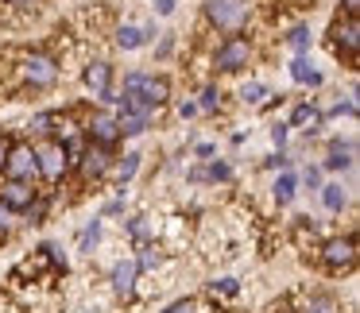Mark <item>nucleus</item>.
I'll return each mask as SVG.
<instances>
[{"label":"nucleus","mask_w":360,"mask_h":313,"mask_svg":"<svg viewBox=\"0 0 360 313\" xmlns=\"http://www.w3.org/2000/svg\"><path fill=\"white\" fill-rule=\"evenodd\" d=\"M287 132H290L287 124H275L271 128V140H275V147H279V151H283V143H287Z\"/></svg>","instance_id":"35"},{"label":"nucleus","mask_w":360,"mask_h":313,"mask_svg":"<svg viewBox=\"0 0 360 313\" xmlns=\"http://www.w3.org/2000/svg\"><path fill=\"white\" fill-rule=\"evenodd\" d=\"M248 62H252V43L244 39V35H229V39L213 51V66H217L221 74H236Z\"/></svg>","instance_id":"6"},{"label":"nucleus","mask_w":360,"mask_h":313,"mask_svg":"<svg viewBox=\"0 0 360 313\" xmlns=\"http://www.w3.org/2000/svg\"><path fill=\"white\" fill-rule=\"evenodd\" d=\"M82 128H86L89 143H94V147H105V151H109L112 143L120 140V132H117V116H112V112H94V116H89Z\"/></svg>","instance_id":"9"},{"label":"nucleus","mask_w":360,"mask_h":313,"mask_svg":"<svg viewBox=\"0 0 360 313\" xmlns=\"http://www.w3.org/2000/svg\"><path fill=\"white\" fill-rule=\"evenodd\" d=\"M267 166H271V171H287V155H283V151H279V155H271V159H267Z\"/></svg>","instance_id":"38"},{"label":"nucleus","mask_w":360,"mask_h":313,"mask_svg":"<svg viewBox=\"0 0 360 313\" xmlns=\"http://www.w3.org/2000/svg\"><path fill=\"white\" fill-rule=\"evenodd\" d=\"M287 47L295 51V55H306V51H310V27H290V35H287Z\"/></svg>","instance_id":"22"},{"label":"nucleus","mask_w":360,"mask_h":313,"mask_svg":"<svg viewBox=\"0 0 360 313\" xmlns=\"http://www.w3.org/2000/svg\"><path fill=\"white\" fill-rule=\"evenodd\" d=\"M174 4H179V0H155V12H159V16H171Z\"/></svg>","instance_id":"36"},{"label":"nucleus","mask_w":360,"mask_h":313,"mask_svg":"<svg viewBox=\"0 0 360 313\" xmlns=\"http://www.w3.org/2000/svg\"><path fill=\"white\" fill-rule=\"evenodd\" d=\"M202 174H205V182H229V178H233V166H229V163H210Z\"/></svg>","instance_id":"27"},{"label":"nucleus","mask_w":360,"mask_h":313,"mask_svg":"<svg viewBox=\"0 0 360 313\" xmlns=\"http://www.w3.org/2000/svg\"><path fill=\"white\" fill-rule=\"evenodd\" d=\"M171 51H174V43H171V39H163V43H159V47H155V55H159V58H167V55H171Z\"/></svg>","instance_id":"40"},{"label":"nucleus","mask_w":360,"mask_h":313,"mask_svg":"<svg viewBox=\"0 0 360 313\" xmlns=\"http://www.w3.org/2000/svg\"><path fill=\"white\" fill-rule=\"evenodd\" d=\"M128 236H132V240H148V217L128 220Z\"/></svg>","instance_id":"30"},{"label":"nucleus","mask_w":360,"mask_h":313,"mask_svg":"<svg viewBox=\"0 0 360 313\" xmlns=\"http://www.w3.org/2000/svg\"><path fill=\"white\" fill-rule=\"evenodd\" d=\"M97 240H101V220H89L86 232H82V240H78V251H94Z\"/></svg>","instance_id":"25"},{"label":"nucleus","mask_w":360,"mask_h":313,"mask_svg":"<svg viewBox=\"0 0 360 313\" xmlns=\"http://www.w3.org/2000/svg\"><path fill=\"white\" fill-rule=\"evenodd\" d=\"M302 182H306L310 189H321V166H310V171L302 174Z\"/></svg>","instance_id":"33"},{"label":"nucleus","mask_w":360,"mask_h":313,"mask_svg":"<svg viewBox=\"0 0 360 313\" xmlns=\"http://www.w3.org/2000/svg\"><path fill=\"white\" fill-rule=\"evenodd\" d=\"M290 78H295V81H302V86H314V89L321 86V74L314 70V66L306 62L302 55H295V62H290Z\"/></svg>","instance_id":"20"},{"label":"nucleus","mask_w":360,"mask_h":313,"mask_svg":"<svg viewBox=\"0 0 360 313\" xmlns=\"http://www.w3.org/2000/svg\"><path fill=\"white\" fill-rule=\"evenodd\" d=\"M321 205H326L329 213H341L345 205H349V194H345L341 182H329V186H321Z\"/></svg>","instance_id":"19"},{"label":"nucleus","mask_w":360,"mask_h":313,"mask_svg":"<svg viewBox=\"0 0 360 313\" xmlns=\"http://www.w3.org/2000/svg\"><path fill=\"white\" fill-rule=\"evenodd\" d=\"M82 81H86V89H94V97H105L112 89V66L109 62H89L86 70H82Z\"/></svg>","instance_id":"11"},{"label":"nucleus","mask_w":360,"mask_h":313,"mask_svg":"<svg viewBox=\"0 0 360 313\" xmlns=\"http://www.w3.org/2000/svg\"><path fill=\"white\" fill-rule=\"evenodd\" d=\"M4 178L12 182H35L39 178V166H35V151L32 143H12L8 147V159H4Z\"/></svg>","instance_id":"7"},{"label":"nucleus","mask_w":360,"mask_h":313,"mask_svg":"<svg viewBox=\"0 0 360 313\" xmlns=\"http://www.w3.org/2000/svg\"><path fill=\"white\" fill-rule=\"evenodd\" d=\"M16 70L27 89H51L58 81V58H51L47 51H32V55L20 58Z\"/></svg>","instance_id":"2"},{"label":"nucleus","mask_w":360,"mask_h":313,"mask_svg":"<svg viewBox=\"0 0 360 313\" xmlns=\"http://www.w3.org/2000/svg\"><path fill=\"white\" fill-rule=\"evenodd\" d=\"M148 120H151V116H143V112H120V116H117V132H120V140H124V135H140V132H148Z\"/></svg>","instance_id":"18"},{"label":"nucleus","mask_w":360,"mask_h":313,"mask_svg":"<svg viewBox=\"0 0 360 313\" xmlns=\"http://www.w3.org/2000/svg\"><path fill=\"white\" fill-rule=\"evenodd\" d=\"M352 155H356V143L352 140H333L329 143V155H326V171H349Z\"/></svg>","instance_id":"12"},{"label":"nucleus","mask_w":360,"mask_h":313,"mask_svg":"<svg viewBox=\"0 0 360 313\" xmlns=\"http://www.w3.org/2000/svg\"><path fill=\"white\" fill-rule=\"evenodd\" d=\"M8 4H12V8H20V12H32V16H35L43 0H8Z\"/></svg>","instance_id":"34"},{"label":"nucleus","mask_w":360,"mask_h":313,"mask_svg":"<svg viewBox=\"0 0 360 313\" xmlns=\"http://www.w3.org/2000/svg\"><path fill=\"white\" fill-rule=\"evenodd\" d=\"M329 47H333V55L356 62V51H360V20H356V16H337L333 24H329Z\"/></svg>","instance_id":"5"},{"label":"nucleus","mask_w":360,"mask_h":313,"mask_svg":"<svg viewBox=\"0 0 360 313\" xmlns=\"http://www.w3.org/2000/svg\"><path fill=\"white\" fill-rule=\"evenodd\" d=\"M198 112H202V109H198V101H190V97H182V101H179V116H182V120L198 116Z\"/></svg>","instance_id":"32"},{"label":"nucleus","mask_w":360,"mask_h":313,"mask_svg":"<svg viewBox=\"0 0 360 313\" xmlns=\"http://www.w3.org/2000/svg\"><path fill=\"white\" fill-rule=\"evenodd\" d=\"M271 194H275V201H279V205H290V201H295V194H298V174L295 171H283L279 178H275Z\"/></svg>","instance_id":"17"},{"label":"nucleus","mask_w":360,"mask_h":313,"mask_svg":"<svg viewBox=\"0 0 360 313\" xmlns=\"http://www.w3.org/2000/svg\"><path fill=\"white\" fill-rule=\"evenodd\" d=\"M39 197V189H35V182H12V178H4L0 182V205L8 213H24L27 205Z\"/></svg>","instance_id":"8"},{"label":"nucleus","mask_w":360,"mask_h":313,"mask_svg":"<svg viewBox=\"0 0 360 313\" xmlns=\"http://www.w3.org/2000/svg\"><path fill=\"white\" fill-rule=\"evenodd\" d=\"M163 313H205V305L198 302V298H179V302H171Z\"/></svg>","instance_id":"26"},{"label":"nucleus","mask_w":360,"mask_h":313,"mask_svg":"<svg viewBox=\"0 0 360 313\" xmlns=\"http://www.w3.org/2000/svg\"><path fill=\"white\" fill-rule=\"evenodd\" d=\"M27 128H32V132H35V135H43V132H51V112H39V116H32V124H27Z\"/></svg>","instance_id":"31"},{"label":"nucleus","mask_w":360,"mask_h":313,"mask_svg":"<svg viewBox=\"0 0 360 313\" xmlns=\"http://www.w3.org/2000/svg\"><path fill=\"white\" fill-rule=\"evenodd\" d=\"M4 220H8V209H4V205H0V225H4Z\"/></svg>","instance_id":"42"},{"label":"nucleus","mask_w":360,"mask_h":313,"mask_svg":"<svg viewBox=\"0 0 360 313\" xmlns=\"http://www.w3.org/2000/svg\"><path fill=\"white\" fill-rule=\"evenodd\" d=\"M109 166H112V159L105 147H89L86 155H82V174H86V178H101V174H109Z\"/></svg>","instance_id":"13"},{"label":"nucleus","mask_w":360,"mask_h":313,"mask_svg":"<svg viewBox=\"0 0 360 313\" xmlns=\"http://www.w3.org/2000/svg\"><path fill=\"white\" fill-rule=\"evenodd\" d=\"M318 251H321V267L329 274H341L356 267V236H329V240H321Z\"/></svg>","instance_id":"4"},{"label":"nucleus","mask_w":360,"mask_h":313,"mask_svg":"<svg viewBox=\"0 0 360 313\" xmlns=\"http://www.w3.org/2000/svg\"><path fill=\"white\" fill-rule=\"evenodd\" d=\"M213 294L236 298V294H240V282H236V279H217V282H213Z\"/></svg>","instance_id":"29"},{"label":"nucleus","mask_w":360,"mask_h":313,"mask_svg":"<svg viewBox=\"0 0 360 313\" xmlns=\"http://www.w3.org/2000/svg\"><path fill=\"white\" fill-rule=\"evenodd\" d=\"M35 166H39V178L47 182H63L66 174H70V155H66V147L58 140H43L35 143Z\"/></svg>","instance_id":"3"},{"label":"nucleus","mask_w":360,"mask_h":313,"mask_svg":"<svg viewBox=\"0 0 360 313\" xmlns=\"http://www.w3.org/2000/svg\"><path fill=\"white\" fill-rule=\"evenodd\" d=\"M318 124H321V112L314 109L310 101H302V105H295V112H290V124H287V128H306V132H318Z\"/></svg>","instance_id":"15"},{"label":"nucleus","mask_w":360,"mask_h":313,"mask_svg":"<svg viewBox=\"0 0 360 313\" xmlns=\"http://www.w3.org/2000/svg\"><path fill=\"white\" fill-rule=\"evenodd\" d=\"M264 97H267V86H264V81H248V86L240 89V101H244V105H264Z\"/></svg>","instance_id":"23"},{"label":"nucleus","mask_w":360,"mask_h":313,"mask_svg":"<svg viewBox=\"0 0 360 313\" xmlns=\"http://www.w3.org/2000/svg\"><path fill=\"white\" fill-rule=\"evenodd\" d=\"M360 12V0H345V16H356Z\"/></svg>","instance_id":"41"},{"label":"nucleus","mask_w":360,"mask_h":313,"mask_svg":"<svg viewBox=\"0 0 360 313\" xmlns=\"http://www.w3.org/2000/svg\"><path fill=\"white\" fill-rule=\"evenodd\" d=\"M109 171H112V178H117V186H124V182H128V178H132V174H136V171H140V155H136V151H132V155H124V159H117V163H112V166H109Z\"/></svg>","instance_id":"21"},{"label":"nucleus","mask_w":360,"mask_h":313,"mask_svg":"<svg viewBox=\"0 0 360 313\" xmlns=\"http://www.w3.org/2000/svg\"><path fill=\"white\" fill-rule=\"evenodd\" d=\"M136 279H140V267H136V259H120V263L109 271V286H112V294H117L120 302L136 298Z\"/></svg>","instance_id":"10"},{"label":"nucleus","mask_w":360,"mask_h":313,"mask_svg":"<svg viewBox=\"0 0 360 313\" xmlns=\"http://www.w3.org/2000/svg\"><path fill=\"white\" fill-rule=\"evenodd\" d=\"M298 313H341V305L329 294H306L302 302H298Z\"/></svg>","instance_id":"16"},{"label":"nucleus","mask_w":360,"mask_h":313,"mask_svg":"<svg viewBox=\"0 0 360 313\" xmlns=\"http://www.w3.org/2000/svg\"><path fill=\"white\" fill-rule=\"evenodd\" d=\"M252 16V4L248 0H205V24L217 27V32L236 35Z\"/></svg>","instance_id":"1"},{"label":"nucleus","mask_w":360,"mask_h":313,"mask_svg":"<svg viewBox=\"0 0 360 313\" xmlns=\"http://www.w3.org/2000/svg\"><path fill=\"white\" fill-rule=\"evenodd\" d=\"M148 39H151V32H148V27H136V24L117 27V47H120V51H140Z\"/></svg>","instance_id":"14"},{"label":"nucleus","mask_w":360,"mask_h":313,"mask_svg":"<svg viewBox=\"0 0 360 313\" xmlns=\"http://www.w3.org/2000/svg\"><path fill=\"white\" fill-rule=\"evenodd\" d=\"M8 147H12V140L4 132H0V171H4V159H8Z\"/></svg>","instance_id":"37"},{"label":"nucleus","mask_w":360,"mask_h":313,"mask_svg":"<svg viewBox=\"0 0 360 313\" xmlns=\"http://www.w3.org/2000/svg\"><path fill=\"white\" fill-rule=\"evenodd\" d=\"M159 263H163V255L155 251V244H148V248H143V255L136 259V267H140V271H155Z\"/></svg>","instance_id":"28"},{"label":"nucleus","mask_w":360,"mask_h":313,"mask_svg":"<svg viewBox=\"0 0 360 313\" xmlns=\"http://www.w3.org/2000/svg\"><path fill=\"white\" fill-rule=\"evenodd\" d=\"M194 155H198V159H210V155H213V143H198Z\"/></svg>","instance_id":"39"},{"label":"nucleus","mask_w":360,"mask_h":313,"mask_svg":"<svg viewBox=\"0 0 360 313\" xmlns=\"http://www.w3.org/2000/svg\"><path fill=\"white\" fill-rule=\"evenodd\" d=\"M198 109H202V112H217L221 109V89L217 86H205L202 97H198Z\"/></svg>","instance_id":"24"}]
</instances>
